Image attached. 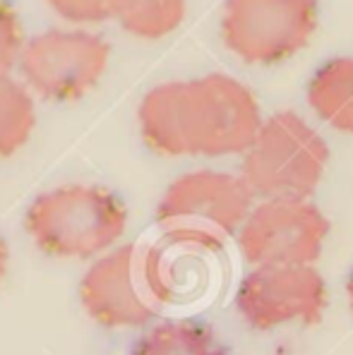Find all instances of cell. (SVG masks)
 <instances>
[{"label":"cell","instance_id":"6da1fadb","mask_svg":"<svg viewBox=\"0 0 353 355\" xmlns=\"http://www.w3.org/2000/svg\"><path fill=\"white\" fill-rule=\"evenodd\" d=\"M137 120L144 144L164 156L246 154L262 128L255 94L219 72L154 87Z\"/></svg>","mask_w":353,"mask_h":355},{"label":"cell","instance_id":"5bb4252c","mask_svg":"<svg viewBox=\"0 0 353 355\" xmlns=\"http://www.w3.org/2000/svg\"><path fill=\"white\" fill-rule=\"evenodd\" d=\"M185 17V0H126L118 22L139 39H161L178 29Z\"/></svg>","mask_w":353,"mask_h":355},{"label":"cell","instance_id":"e0dca14e","mask_svg":"<svg viewBox=\"0 0 353 355\" xmlns=\"http://www.w3.org/2000/svg\"><path fill=\"white\" fill-rule=\"evenodd\" d=\"M8 262H10V252H8V243L0 236V281L8 274Z\"/></svg>","mask_w":353,"mask_h":355},{"label":"cell","instance_id":"7c38bea8","mask_svg":"<svg viewBox=\"0 0 353 355\" xmlns=\"http://www.w3.org/2000/svg\"><path fill=\"white\" fill-rule=\"evenodd\" d=\"M130 355H228V351L205 322L169 320L144 331Z\"/></svg>","mask_w":353,"mask_h":355},{"label":"cell","instance_id":"30bf717a","mask_svg":"<svg viewBox=\"0 0 353 355\" xmlns=\"http://www.w3.org/2000/svg\"><path fill=\"white\" fill-rule=\"evenodd\" d=\"M221 250L212 233L164 231L142 252V276L157 305H178L202 293L209 281L207 257Z\"/></svg>","mask_w":353,"mask_h":355},{"label":"cell","instance_id":"4fadbf2b","mask_svg":"<svg viewBox=\"0 0 353 355\" xmlns=\"http://www.w3.org/2000/svg\"><path fill=\"white\" fill-rule=\"evenodd\" d=\"M36 128L34 96L12 77L0 80V159L17 154Z\"/></svg>","mask_w":353,"mask_h":355},{"label":"cell","instance_id":"8fae6325","mask_svg":"<svg viewBox=\"0 0 353 355\" xmlns=\"http://www.w3.org/2000/svg\"><path fill=\"white\" fill-rule=\"evenodd\" d=\"M308 103L327 125L353 132V58H334L308 85Z\"/></svg>","mask_w":353,"mask_h":355},{"label":"cell","instance_id":"277c9868","mask_svg":"<svg viewBox=\"0 0 353 355\" xmlns=\"http://www.w3.org/2000/svg\"><path fill=\"white\" fill-rule=\"evenodd\" d=\"M318 27V0H228L224 44L238 58L274 65L295 55Z\"/></svg>","mask_w":353,"mask_h":355},{"label":"cell","instance_id":"9c48e42d","mask_svg":"<svg viewBox=\"0 0 353 355\" xmlns=\"http://www.w3.org/2000/svg\"><path fill=\"white\" fill-rule=\"evenodd\" d=\"M80 300L101 327H147L157 317L142 276V254L135 245H121L96 257L80 279Z\"/></svg>","mask_w":353,"mask_h":355},{"label":"cell","instance_id":"7a4b0ae2","mask_svg":"<svg viewBox=\"0 0 353 355\" xmlns=\"http://www.w3.org/2000/svg\"><path fill=\"white\" fill-rule=\"evenodd\" d=\"M24 228L49 257L92 259L111 252L128 228V209L98 185H63L39 195L24 214Z\"/></svg>","mask_w":353,"mask_h":355},{"label":"cell","instance_id":"3957f363","mask_svg":"<svg viewBox=\"0 0 353 355\" xmlns=\"http://www.w3.org/2000/svg\"><path fill=\"white\" fill-rule=\"evenodd\" d=\"M329 161L327 142L298 113L282 111L259 128L243 154L241 178L262 200H305L320 185Z\"/></svg>","mask_w":353,"mask_h":355},{"label":"cell","instance_id":"ba28073f","mask_svg":"<svg viewBox=\"0 0 353 355\" xmlns=\"http://www.w3.org/2000/svg\"><path fill=\"white\" fill-rule=\"evenodd\" d=\"M238 312L257 331L289 322L318 324L327 307V284L313 264L257 266L238 286Z\"/></svg>","mask_w":353,"mask_h":355},{"label":"cell","instance_id":"9a60e30c","mask_svg":"<svg viewBox=\"0 0 353 355\" xmlns=\"http://www.w3.org/2000/svg\"><path fill=\"white\" fill-rule=\"evenodd\" d=\"M55 15H60L67 22L94 24L121 15L126 0H49Z\"/></svg>","mask_w":353,"mask_h":355},{"label":"cell","instance_id":"52a82bcc","mask_svg":"<svg viewBox=\"0 0 353 355\" xmlns=\"http://www.w3.org/2000/svg\"><path fill=\"white\" fill-rule=\"evenodd\" d=\"M252 192L243 178L219 171H195L175 178L157 207L166 231L233 233L252 211Z\"/></svg>","mask_w":353,"mask_h":355},{"label":"cell","instance_id":"8992f818","mask_svg":"<svg viewBox=\"0 0 353 355\" xmlns=\"http://www.w3.org/2000/svg\"><path fill=\"white\" fill-rule=\"evenodd\" d=\"M329 221L313 202L264 200L238 231V248L255 266L313 264L322 254Z\"/></svg>","mask_w":353,"mask_h":355},{"label":"cell","instance_id":"ac0fdd59","mask_svg":"<svg viewBox=\"0 0 353 355\" xmlns=\"http://www.w3.org/2000/svg\"><path fill=\"white\" fill-rule=\"evenodd\" d=\"M346 293H349V302H351V310H353V271H351L349 281H346Z\"/></svg>","mask_w":353,"mask_h":355},{"label":"cell","instance_id":"2e32d148","mask_svg":"<svg viewBox=\"0 0 353 355\" xmlns=\"http://www.w3.org/2000/svg\"><path fill=\"white\" fill-rule=\"evenodd\" d=\"M24 46L27 44L17 12L0 0V80H8L15 65H19Z\"/></svg>","mask_w":353,"mask_h":355},{"label":"cell","instance_id":"5b68a950","mask_svg":"<svg viewBox=\"0 0 353 355\" xmlns=\"http://www.w3.org/2000/svg\"><path fill=\"white\" fill-rule=\"evenodd\" d=\"M111 46L82 29H49L22 51L19 72L27 87L49 101H77L103 77Z\"/></svg>","mask_w":353,"mask_h":355}]
</instances>
